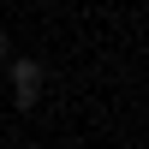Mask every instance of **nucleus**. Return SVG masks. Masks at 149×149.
<instances>
[{"label":"nucleus","instance_id":"1","mask_svg":"<svg viewBox=\"0 0 149 149\" xmlns=\"http://www.w3.org/2000/svg\"><path fill=\"white\" fill-rule=\"evenodd\" d=\"M36 90H42V66L36 60H12V95H18V107H30Z\"/></svg>","mask_w":149,"mask_h":149}]
</instances>
